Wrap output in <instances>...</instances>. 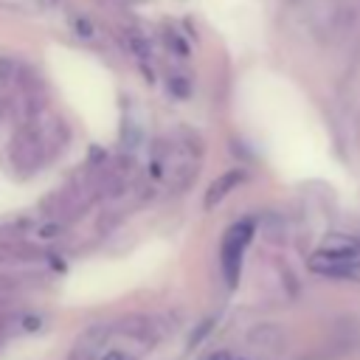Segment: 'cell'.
<instances>
[{
  "instance_id": "obj_1",
  "label": "cell",
  "mask_w": 360,
  "mask_h": 360,
  "mask_svg": "<svg viewBox=\"0 0 360 360\" xmlns=\"http://www.w3.org/2000/svg\"><path fill=\"white\" fill-rule=\"evenodd\" d=\"M250 239H253V222L250 219H242V222L231 225L225 239H222V276H225L228 287H236V281H239L242 259H245V250H248Z\"/></svg>"
},
{
  "instance_id": "obj_2",
  "label": "cell",
  "mask_w": 360,
  "mask_h": 360,
  "mask_svg": "<svg viewBox=\"0 0 360 360\" xmlns=\"http://www.w3.org/2000/svg\"><path fill=\"white\" fill-rule=\"evenodd\" d=\"M110 338H112V326H104V323L90 326V329L82 332V338L76 340L70 360H96V357L110 346Z\"/></svg>"
},
{
  "instance_id": "obj_3",
  "label": "cell",
  "mask_w": 360,
  "mask_h": 360,
  "mask_svg": "<svg viewBox=\"0 0 360 360\" xmlns=\"http://www.w3.org/2000/svg\"><path fill=\"white\" fill-rule=\"evenodd\" d=\"M321 248L323 250H332L338 256H346V259L360 256V239L357 236H349V233H332V236H326V242Z\"/></svg>"
},
{
  "instance_id": "obj_4",
  "label": "cell",
  "mask_w": 360,
  "mask_h": 360,
  "mask_svg": "<svg viewBox=\"0 0 360 360\" xmlns=\"http://www.w3.org/2000/svg\"><path fill=\"white\" fill-rule=\"evenodd\" d=\"M239 180H242V172H236V169H233V172H228V174H222V177L208 188L205 205H208V208H211V205H217V202H219V200H222V197H225V194H228Z\"/></svg>"
},
{
  "instance_id": "obj_5",
  "label": "cell",
  "mask_w": 360,
  "mask_h": 360,
  "mask_svg": "<svg viewBox=\"0 0 360 360\" xmlns=\"http://www.w3.org/2000/svg\"><path fill=\"white\" fill-rule=\"evenodd\" d=\"M250 340H256L259 346H264V349H276V346H281V332L273 326V323H264V326H259L253 335H250Z\"/></svg>"
},
{
  "instance_id": "obj_6",
  "label": "cell",
  "mask_w": 360,
  "mask_h": 360,
  "mask_svg": "<svg viewBox=\"0 0 360 360\" xmlns=\"http://www.w3.org/2000/svg\"><path fill=\"white\" fill-rule=\"evenodd\" d=\"M96 360H138L132 352H127V349H115V346H107Z\"/></svg>"
},
{
  "instance_id": "obj_7",
  "label": "cell",
  "mask_w": 360,
  "mask_h": 360,
  "mask_svg": "<svg viewBox=\"0 0 360 360\" xmlns=\"http://www.w3.org/2000/svg\"><path fill=\"white\" fill-rule=\"evenodd\" d=\"M338 278H349V281H357V284H360V256H357V259H352V262L340 270V276H338Z\"/></svg>"
},
{
  "instance_id": "obj_8",
  "label": "cell",
  "mask_w": 360,
  "mask_h": 360,
  "mask_svg": "<svg viewBox=\"0 0 360 360\" xmlns=\"http://www.w3.org/2000/svg\"><path fill=\"white\" fill-rule=\"evenodd\" d=\"M62 233V225L59 222H48L42 228H37V239H56Z\"/></svg>"
},
{
  "instance_id": "obj_9",
  "label": "cell",
  "mask_w": 360,
  "mask_h": 360,
  "mask_svg": "<svg viewBox=\"0 0 360 360\" xmlns=\"http://www.w3.org/2000/svg\"><path fill=\"white\" fill-rule=\"evenodd\" d=\"M14 70H17V62L8 56H0V82H11Z\"/></svg>"
},
{
  "instance_id": "obj_10",
  "label": "cell",
  "mask_w": 360,
  "mask_h": 360,
  "mask_svg": "<svg viewBox=\"0 0 360 360\" xmlns=\"http://www.w3.org/2000/svg\"><path fill=\"white\" fill-rule=\"evenodd\" d=\"M208 360H236V357H233L231 352H214V354H211Z\"/></svg>"
}]
</instances>
